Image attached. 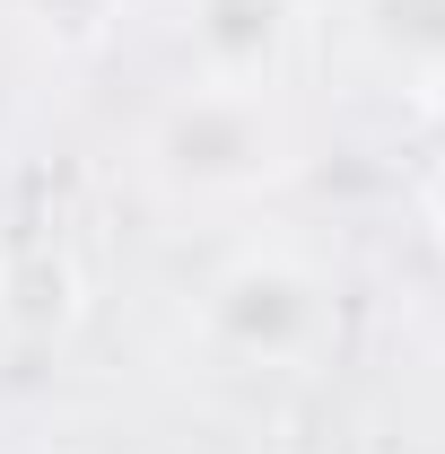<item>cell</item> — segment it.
Here are the masks:
<instances>
[{"instance_id": "obj_3", "label": "cell", "mask_w": 445, "mask_h": 454, "mask_svg": "<svg viewBox=\"0 0 445 454\" xmlns=\"http://www.w3.org/2000/svg\"><path fill=\"white\" fill-rule=\"evenodd\" d=\"M297 44V0H192V61L219 88H271Z\"/></svg>"}, {"instance_id": "obj_5", "label": "cell", "mask_w": 445, "mask_h": 454, "mask_svg": "<svg viewBox=\"0 0 445 454\" xmlns=\"http://www.w3.org/2000/svg\"><path fill=\"white\" fill-rule=\"evenodd\" d=\"M437 219H445V184H437Z\"/></svg>"}, {"instance_id": "obj_2", "label": "cell", "mask_w": 445, "mask_h": 454, "mask_svg": "<svg viewBox=\"0 0 445 454\" xmlns=\"http://www.w3.org/2000/svg\"><path fill=\"white\" fill-rule=\"evenodd\" d=\"M279 114H271V88H183L158 122V167L192 192H254L279 175Z\"/></svg>"}, {"instance_id": "obj_4", "label": "cell", "mask_w": 445, "mask_h": 454, "mask_svg": "<svg viewBox=\"0 0 445 454\" xmlns=\"http://www.w3.org/2000/svg\"><path fill=\"white\" fill-rule=\"evenodd\" d=\"M367 35L385 44V61L445 70V0H367Z\"/></svg>"}, {"instance_id": "obj_1", "label": "cell", "mask_w": 445, "mask_h": 454, "mask_svg": "<svg viewBox=\"0 0 445 454\" xmlns=\"http://www.w3.org/2000/svg\"><path fill=\"white\" fill-rule=\"evenodd\" d=\"M210 340L245 367L306 376L340 340V297L324 271H306L297 254H236L210 280Z\"/></svg>"}]
</instances>
